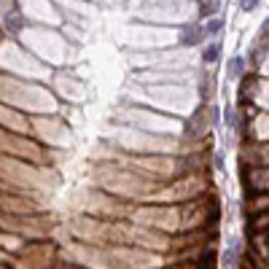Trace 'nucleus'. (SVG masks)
Listing matches in <instances>:
<instances>
[{
    "mask_svg": "<svg viewBox=\"0 0 269 269\" xmlns=\"http://www.w3.org/2000/svg\"><path fill=\"white\" fill-rule=\"evenodd\" d=\"M24 24H27V17H22L19 8H14V11H8L6 17H3V27H6L8 33H19Z\"/></svg>",
    "mask_w": 269,
    "mask_h": 269,
    "instance_id": "obj_1",
    "label": "nucleus"
},
{
    "mask_svg": "<svg viewBox=\"0 0 269 269\" xmlns=\"http://www.w3.org/2000/svg\"><path fill=\"white\" fill-rule=\"evenodd\" d=\"M199 35H202V27L191 24V27L183 30V43H186V46H194V43H199Z\"/></svg>",
    "mask_w": 269,
    "mask_h": 269,
    "instance_id": "obj_2",
    "label": "nucleus"
},
{
    "mask_svg": "<svg viewBox=\"0 0 269 269\" xmlns=\"http://www.w3.org/2000/svg\"><path fill=\"white\" fill-rule=\"evenodd\" d=\"M218 8V0H199V14L202 17H213Z\"/></svg>",
    "mask_w": 269,
    "mask_h": 269,
    "instance_id": "obj_3",
    "label": "nucleus"
},
{
    "mask_svg": "<svg viewBox=\"0 0 269 269\" xmlns=\"http://www.w3.org/2000/svg\"><path fill=\"white\" fill-rule=\"evenodd\" d=\"M218 54H221V46H218V43H216V46H207L205 49V59H207V62H216Z\"/></svg>",
    "mask_w": 269,
    "mask_h": 269,
    "instance_id": "obj_4",
    "label": "nucleus"
},
{
    "mask_svg": "<svg viewBox=\"0 0 269 269\" xmlns=\"http://www.w3.org/2000/svg\"><path fill=\"white\" fill-rule=\"evenodd\" d=\"M245 67V62H242V57H234V62H232V76H240V70Z\"/></svg>",
    "mask_w": 269,
    "mask_h": 269,
    "instance_id": "obj_5",
    "label": "nucleus"
},
{
    "mask_svg": "<svg viewBox=\"0 0 269 269\" xmlns=\"http://www.w3.org/2000/svg\"><path fill=\"white\" fill-rule=\"evenodd\" d=\"M221 27H223V22H221V19H213V22L207 24L205 30H207V33H218V30H221Z\"/></svg>",
    "mask_w": 269,
    "mask_h": 269,
    "instance_id": "obj_6",
    "label": "nucleus"
},
{
    "mask_svg": "<svg viewBox=\"0 0 269 269\" xmlns=\"http://www.w3.org/2000/svg\"><path fill=\"white\" fill-rule=\"evenodd\" d=\"M258 0H240V8H245V11H251V8H256Z\"/></svg>",
    "mask_w": 269,
    "mask_h": 269,
    "instance_id": "obj_7",
    "label": "nucleus"
}]
</instances>
